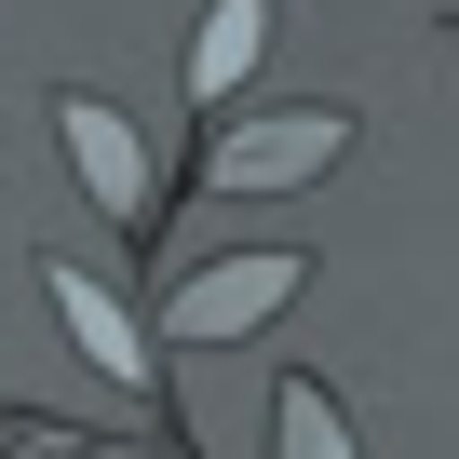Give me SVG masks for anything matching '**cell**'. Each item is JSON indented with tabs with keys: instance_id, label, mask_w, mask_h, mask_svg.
<instances>
[{
	"instance_id": "cell-1",
	"label": "cell",
	"mask_w": 459,
	"mask_h": 459,
	"mask_svg": "<svg viewBox=\"0 0 459 459\" xmlns=\"http://www.w3.org/2000/svg\"><path fill=\"white\" fill-rule=\"evenodd\" d=\"M311 284V244H257V257H203L176 298H162V338H189V351H230V338H257L284 298Z\"/></svg>"
},
{
	"instance_id": "cell-2",
	"label": "cell",
	"mask_w": 459,
	"mask_h": 459,
	"mask_svg": "<svg viewBox=\"0 0 459 459\" xmlns=\"http://www.w3.org/2000/svg\"><path fill=\"white\" fill-rule=\"evenodd\" d=\"M351 149V108L338 95H298V108H257L203 149V189H311L325 162Z\"/></svg>"
},
{
	"instance_id": "cell-3",
	"label": "cell",
	"mask_w": 459,
	"mask_h": 459,
	"mask_svg": "<svg viewBox=\"0 0 459 459\" xmlns=\"http://www.w3.org/2000/svg\"><path fill=\"white\" fill-rule=\"evenodd\" d=\"M55 149H68V176L95 189V216H108V230H149L162 162H149V135H135L108 95H55Z\"/></svg>"
},
{
	"instance_id": "cell-4",
	"label": "cell",
	"mask_w": 459,
	"mask_h": 459,
	"mask_svg": "<svg viewBox=\"0 0 459 459\" xmlns=\"http://www.w3.org/2000/svg\"><path fill=\"white\" fill-rule=\"evenodd\" d=\"M257 55H271V0H203V28H189V95L230 108Z\"/></svg>"
},
{
	"instance_id": "cell-5",
	"label": "cell",
	"mask_w": 459,
	"mask_h": 459,
	"mask_svg": "<svg viewBox=\"0 0 459 459\" xmlns=\"http://www.w3.org/2000/svg\"><path fill=\"white\" fill-rule=\"evenodd\" d=\"M41 284H55V311H68V338H82V351H95V365H108V378H122V392H149V338H135V311H122V298H108V284H82V271H68V257H55V271H41Z\"/></svg>"
},
{
	"instance_id": "cell-6",
	"label": "cell",
	"mask_w": 459,
	"mask_h": 459,
	"mask_svg": "<svg viewBox=\"0 0 459 459\" xmlns=\"http://www.w3.org/2000/svg\"><path fill=\"white\" fill-rule=\"evenodd\" d=\"M271 459H365L325 378H284V405H271Z\"/></svg>"
}]
</instances>
